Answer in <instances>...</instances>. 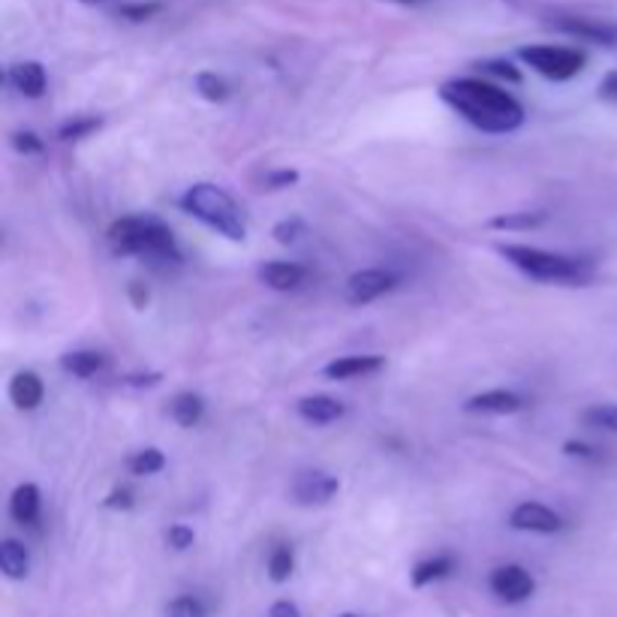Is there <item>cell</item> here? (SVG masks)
<instances>
[{
	"instance_id": "5bb4252c",
	"label": "cell",
	"mask_w": 617,
	"mask_h": 617,
	"mask_svg": "<svg viewBox=\"0 0 617 617\" xmlns=\"http://www.w3.org/2000/svg\"><path fill=\"white\" fill-rule=\"evenodd\" d=\"M386 368V359L383 356H341V359L329 361L322 373L329 377V380H359V377H371V373L383 371Z\"/></svg>"
},
{
	"instance_id": "e575fe53",
	"label": "cell",
	"mask_w": 617,
	"mask_h": 617,
	"mask_svg": "<svg viewBox=\"0 0 617 617\" xmlns=\"http://www.w3.org/2000/svg\"><path fill=\"white\" fill-rule=\"evenodd\" d=\"M103 506L106 509H115V513H129V509L136 506V497H133V491L129 489H115L106 497Z\"/></svg>"
},
{
	"instance_id": "484cf974",
	"label": "cell",
	"mask_w": 617,
	"mask_h": 617,
	"mask_svg": "<svg viewBox=\"0 0 617 617\" xmlns=\"http://www.w3.org/2000/svg\"><path fill=\"white\" fill-rule=\"evenodd\" d=\"M196 94L202 97V100H208V103H226L230 100V85L223 82V78L218 76V73H199L196 76Z\"/></svg>"
},
{
	"instance_id": "4316f807",
	"label": "cell",
	"mask_w": 617,
	"mask_h": 617,
	"mask_svg": "<svg viewBox=\"0 0 617 617\" xmlns=\"http://www.w3.org/2000/svg\"><path fill=\"white\" fill-rule=\"evenodd\" d=\"M293 569H296V554L289 545H277L269 557V579L274 584H283V581H289L293 576Z\"/></svg>"
},
{
	"instance_id": "74e56055",
	"label": "cell",
	"mask_w": 617,
	"mask_h": 617,
	"mask_svg": "<svg viewBox=\"0 0 617 617\" xmlns=\"http://www.w3.org/2000/svg\"><path fill=\"white\" fill-rule=\"evenodd\" d=\"M564 452L569 455V458H584V461H588V458H593V452L596 449L588 446V443H581V440H566Z\"/></svg>"
},
{
	"instance_id": "6da1fadb",
	"label": "cell",
	"mask_w": 617,
	"mask_h": 617,
	"mask_svg": "<svg viewBox=\"0 0 617 617\" xmlns=\"http://www.w3.org/2000/svg\"><path fill=\"white\" fill-rule=\"evenodd\" d=\"M440 100L452 112H458L467 124L491 136H506L525 124V106L513 94L482 78H452L440 88Z\"/></svg>"
},
{
	"instance_id": "ab89813d",
	"label": "cell",
	"mask_w": 617,
	"mask_h": 617,
	"mask_svg": "<svg viewBox=\"0 0 617 617\" xmlns=\"http://www.w3.org/2000/svg\"><path fill=\"white\" fill-rule=\"evenodd\" d=\"M124 383H129V386H157V383H160V373H145V377H127Z\"/></svg>"
},
{
	"instance_id": "d6a6232c",
	"label": "cell",
	"mask_w": 617,
	"mask_h": 617,
	"mask_svg": "<svg viewBox=\"0 0 617 617\" xmlns=\"http://www.w3.org/2000/svg\"><path fill=\"white\" fill-rule=\"evenodd\" d=\"M194 540H196L194 528H187V525H172V528L166 530L169 548H175V552H187V548L194 545Z\"/></svg>"
},
{
	"instance_id": "f35d334b",
	"label": "cell",
	"mask_w": 617,
	"mask_h": 617,
	"mask_svg": "<svg viewBox=\"0 0 617 617\" xmlns=\"http://www.w3.org/2000/svg\"><path fill=\"white\" fill-rule=\"evenodd\" d=\"M269 617H301V612H298V605L293 600H277L269 608Z\"/></svg>"
},
{
	"instance_id": "ac0fdd59",
	"label": "cell",
	"mask_w": 617,
	"mask_h": 617,
	"mask_svg": "<svg viewBox=\"0 0 617 617\" xmlns=\"http://www.w3.org/2000/svg\"><path fill=\"white\" fill-rule=\"evenodd\" d=\"M0 572L7 579L22 581L30 572V554L18 540H3L0 542Z\"/></svg>"
},
{
	"instance_id": "7a4b0ae2",
	"label": "cell",
	"mask_w": 617,
	"mask_h": 617,
	"mask_svg": "<svg viewBox=\"0 0 617 617\" xmlns=\"http://www.w3.org/2000/svg\"><path fill=\"white\" fill-rule=\"evenodd\" d=\"M109 245L118 257H145L155 262H181V247L166 223L151 214L121 218L109 226Z\"/></svg>"
},
{
	"instance_id": "52a82bcc",
	"label": "cell",
	"mask_w": 617,
	"mask_h": 617,
	"mask_svg": "<svg viewBox=\"0 0 617 617\" xmlns=\"http://www.w3.org/2000/svg\"><path fill=\"white\" fill-rule=\"evenodd\" d=\"M552 25L560 34L579 37L593 46L603 49H617V25L615 22H603V18H588V15H554Z\"/></svg>"
},
{
	"instance_id": "f546056e",
	"label": "cell",
	"mask_w": 617,
	"mask_h": 617,
	"mask_svg": "<svg viewBox=\"0 0 617 617\" xmlns=\"http://www.w3.org/2000/svg\"><path fill=\"white\" fill-rule=\"evenodd\" d=\"M169 617H206V608L196 596H175L169 603Z\"/></svg>"
},
{
	"instance_id": "f1b7e54d",
	"label": "cell",
	"mask_w": 617,
	"mask_h": 617,
	"mask_svg": "<svg viewBox=\"0 0 617 617\" xmlns=\"http://www.w3.org/2000/svg\"><path fill=\"white\" fill-rule=\"evenodd\" d=\"M10 141H13L15 151H18V155H25V157L42 155V151H46V141L39 139L34 129H18V133H13V136H10Z\"/></svg>"
},
{
	"instance_id": "ba28073f",
	"label": "cell",
	"mask_w": 617,
	"mask_h": 617,
	"mask_svg": "<svg viewBox=\"0 0 617 617\" xmlns=\"http://www.w3.org/2000/svg\"><path fill=\"white\" fill-rule=\"evenodd\" d=\"M509 528L521 530V533H542V536H552L564 530V518L548 509L545 503L525 501L518 503L509 515Z\"/></svg>"
},
{
	"instance_id": "277c9868",
	"label": "cell",
	"mask_w": 617,
	"mask_h": 617,
	"mask_svg": "<svg viewBox=\"0 0 617 617\" xmlns=\"http://www.w3.org/2000/svg\"><path fill=\"white\" fill-rule=\"evenodd\" d=\"M178 206L184 214H190L199 223H206L208 230H214L223 238H230V242H245L247 238L245 214H242L238 202L220 184L196 181V184H190L181 194Z\"/></svg>"
},
{
	"instance_id": "30bf717a",
	"label": "cell",
	"mask_w": 617,
	"mask_h": 617,
	"mask_svg": "<svg viewBox=\"0 0 617 617\" xmlns=\"http://www.w3.org/2000/svg\"><path fill=\"white\" fill-rule=\"evenodd\" d=\"M395 277L383 269H361L356 274H349L347 281V301L349 305H371L377 298H383L386 293L395 289Z\"/></svg>"
},
{
	"instance_id": "d590c367",
	"label": "cell",
	"mask_w": 617,
	"mask_h": 617,
	"mask_svg": "<svg viewBox=\"0 0 617 617\" xmlns=\"http://www.w3.org/2000/svg\"><path fill=\"white\" fill-rule=\"evenodd\" d=\"M600 100H605V103L617 106V70H612V73H605V78L600 82Z\"/></svg>"
},
{
	"instance_id": "60d3db41",
	"label": "cell",
	"mask_w": 617,
	"mask_h": 617,
	"mask_svg": "<svg viewBox=\"0 0 617 617\" xmlns=\"http://www.w3.org/2000/svg\"><path fill=\"white\" fill-rule=\"evenodd\" d=\"M388 3H400V7H419L424 0H388Z\"/></svg>"
},
{
	"instance_id": "7bdbcfd3",
	"label": "cell",
	"mask_w": 617,
	"mask_h": 617,
	"mask_svg": "<svg viewBox=\"0 0 617 617\" xmlns=\"http://www.w3.org/2000/svg\"><path fill=\"white\" fill-rule=\"evenodd\" d=\"M341 617H359V615H341Z\"/></svg>"
},
{
	"instance_id": "d6986e66",
	"label": "cell",
	"mask_w": 617,
	"mask_h": 617,
	"mask_svg": "<svg viewBox=\"0 0 617 617\" xmlns=\"http://www.w3.org/2000/svg\"><path fill=\"white\" fill-rule=\"evenodd\" d=\"M169 416H172V422L181 424V428H194V424L202 422V416H206V400L199 398L196 392H181L172 398L169 404Z\"/></svg>"
},
{
	"instance_id": "7402d4cb",
	"label": "cell",
	"mask_w": 617,
	"mask_h": 617,
	"mask_svg": "<svg viewBox=\"0 0 617 617\" xmlns=\"http://www.w3.org/2000/svg\"><path fill=\"white\" fill-rule=\"evenodd\" d=\"M548 220L545 211H509V214H501V218H491L489 226L491 230H506V232H525V230H536Z\"/></svg>"
},
{
	"instance_id": "cb8c5ba5",
	"label": "cell",
	"mask_w": 617,
	"mask_h": 617,
	"mask_svg": "<svg viewBox=\"0 0 617 617\" xmlns=\"http://www.w3.org/2000/svg\"><path fill=\"white\" fill-rule=\"evenodd\" d=\"M127 467L133 477H155V473H160V470L166 467V455L155 449V446H151V449H139L129 455Z\"/></svg>"
},
{
	"instance_id": "4dcf8cb0",
	"label": "cell",
	"mask_w": 617,
	"mask_h": 617,
	"mask_svg": "<svg viewBox=\"0 0 617 617\" xmlns=\"http://www.w3.org/2000/svg\"><path fill=\"white\" fill-rule=\"evenodd\" d=\"M477 66L482 73H489V76L506 78V82H513V85H521V70L509 64V61H482V64Z\"/></svg>"
},
{
	"instance_id": "8fae6325",
	"label": "cell",
	"mask_w": 617,
	"mask_h": 617,
	"mask_svg": "<svg viewBox=\"0 0 617 617\" xmlns=\"http://www.w3.org/2000/svg\"><path fill=\"white\" fill-rule=\"evenodd\" d=\"M521 407H525L521 395L506 392V388H491V392L464 400V412H470V416H513Z\"/></svg>"
},
{
	"instance_id": "4fadbf2b",
	"label": "cell",
	"mask_w": 617,
	"mask_h": 617,
	"mask_svg": "<svg viewBox=\"0 0 617 617\" xmlns=\"http://www.w3.org/2000/svg\"><path fill=\"white\" fill-rule=\"evenodd\" d=\"M7 82L13 85L22 97L27 100H39L46 88H49V76H46V66L39 61H18V64L10 66L7 73Z\"/></svg>"
},
{
	"instance_id": "7c38bea8",
	"label": "cell",
	"mask_w": 617,
	"mask_h": 617,
	"mask_svg": "<svg viewBox=\"0 0 617 617\" xmlns=\"http://www.w3.org/2000/svg\"><path fill=\"white\" fill-rule=\"evenodd\" d=\"M259 281L266 283L274 293H293L301 283L308 281V269L298 266V262H286V259H274V262H266L259 266Z\"/></svg>"
},
{
	"instance_id": "83f0119b",
	"label": "cell",
	"mask_w": 617,
	"mask_h": 617,
	"mask_svg": "<svg viewBox=\"0 0 617 617\" xmlns=\"http://www.w3.org/2000/svg\"><path fill=\"white\" fill-rule=\"evenodd\" d=\"M305 220L301 218H289V220H281V223H274V230H271V235H274V242L277 245H296L298 238L305 235Z\"/></svg>"
},
{
	"instance_id": "b9f144b4",
	"label": "cell",
	"mask_w": 617,
	"mask_h": 617,
	"mask_svg": "<svg viewBox=\"0 0 617 617\" xmlns=\"http://www.w3.org/2000/svg\"><path fill=\"white\" fill-rule=\"evenodd\" d=\"M78 3H85V7H103L109 0H78Z\"/></svg>"
},
{
	"instance_id": "e0dca14e",
	"label": "cell",
	"mask_w": 617,
	"mask_h": 617,
	"mask_svg": "<svg viewBox=\"0 0 617 617\" xmlns=\"http://www.w3.org/2000/svg\"><path fill=\"white\" fill-rule=\"evenodd\" d=\"M39 506H42V497H39V489L34 482L18 485L10 497V515L18 525H34L39 518Z\"/></svg>"
},
{
	"instance_id": "d4e9b609",
	"label": "cell",
	"mask_w": 617,
	"mask_h": 617,
	"mask_svg": "<svg viewBox=\"0 0 617 617\" xmlns=\"http://www.w3.org/2000/svg\"><path fill=\"white\" fill-rule=\"evenodd\" d=\"M581 422L593 431H608L617 434V404H593L581 412Z\"/></svg>"
},
{
	"instance_id": "2e32d148",
	"label": "cell",
	"mask_w": 617,
	"mask_h": 617,
	"mask_svg": "<svg viewBox=\"0 0 617 617\" xmlns=\"http://www.w3.org/2000/svg\"><path fill=\"white\" fill-rule=\"evenodd\" d=\"M42 398H46V386H42V380L34 371H18L10 380V400L18 410H37Z\"/></svg>"
},
{
	"instance_id": "8d00e7d4",
	"label": "cell",
	"mask_w": 617,
	"mask_h": 617,
	"mask_svg": "<svg viewBox=\"0 0 617 617\" xmlns=\"http://www.w3.org/2000/svg\"><path fill=\"white\" fill-rule=\"evenodd\" d=\"M127 293H129V301H133V305H136V308H145V305H148V301H151V293H148V286H145V283L141 281H133L127 286Z\"/></svg>"
},
{
	"instance_id": "1f68e13d",
	"label": "cell",
	"mask_w": 617,
	"mask_h": 617,
	"mask_svg": "<svg viewBox=\"0 0 617 617\" xmlns=\"http://www.w3.org/2000/svg\"><path fill=\"white\" fill-rule=\"evenodd\" d=\"M160 10H163L160 3H127V7H121V10H118V15H121V18H127V22H136V25H139V22H148V18H155Z\"/></svg>"
},
{
	"instance_id": "836d02e7",
	"label": "cell",
	"mask_w": 617,
	"mask_h": 617,
	"mask_svg": "<svg viewBox=\"0 0 617 617\" xmlns=\"http://www.w3.org/2000/svg\"><path fill=\"white\" fill-rule=\"evenodd\" d=\"M298 175L296 169H271L269 175H266V190H286V187H293L298 184Z\"/></svg>"
},
{
	"instance_id": "603a6c76",
	"label": "cell",
	"mask_w": 617,
	"mask_h": 617,
	"mask_svg": "<svg viewBox=\"0 0 617 617\" xmlns=\"http://www.w3.org/2000/svg\"><path fill=\"white\" fill-rule=\"evenodd\" d=\"M100 127H103V118L100 115H73L70 121H64V124L58 127V139L61 141L88 139L90 133H97Z\"/></svg>"
},
{
	"instance_id": "ffe728a7",
	"label": "cell",
	"mask_w": 617,
	"mask_h": 617,
	"mask_svg": "<svg viewBox=\"0 0 617 617\" xmlns=\"http://www.w3.org/2000/svg\"><path fill=\"white\" fill-rule=\"evenodd\" d=\"M103 353H97V349H73V353H64L61 356V368L66 373H73L78 380H88L94 373L103 371Z\"/></svg>"
},
{
	"instance_id": "9c48e42d",
	"label": "cell",
	"mask_w": 617,
	"mask_h": 617,
	"mask_svg": "<svg viewBox=\"0 0 617 617\" xmlns=\"http://www.w3.org/2000/svg\"><path fill=\"white\" fill-rule=\"evenodd\" d=\"M341 489V482L325 470H301L293 479V501L298 506H325Z\"/></svg>"
},
{
	"instance_id": "9a60e30c",
	"label": "cell",
	"mask_w": 617,
	"mask_h": 617,
	"mask_svg": "<svg viewBox=\"0 0 617 617\" xmlns=\"http://www.w3.org/2000/svg\"><path fill=\"white\" fill-rule=\"evenodd\" d=\"M296 412L310 424H332L344 419L347 407L337 398H329V395H308V398L298 400Z\"/></svg>"
},
{
	"instance_id": "44dd1931",
	"label": "cell",
	"mask_w": 617,
	"mask_h": 617,
	"mask_svg": "<svg viewBox=\"0 0 617 617\" xmlns=\"http://www.w3.org/2000/svg\"><path fill=\"white\" fill-rule=\"evenodd\" d=\"M452 569H455V560H452L449 554H437L431 560H422V564L412 566V588H428L434 581H443L446 576H452Z\"/></svg>"
},
{
	"instance_id": "3957f363",
	"label": "cell",
	"mask_w": 617,
	"mask_h": 617,
	"mask_svg": "<svg viewBox=\"0 0 617 617\" xmlns=\"http://www.w3.org/2000/svg\"><path fill=\"white\" fill-rule=\"evenodd\" d=\"M497 254L521 274H528V277L540 283L584 286V283H591L596 277L593 259L584 257H566V254H552V250L530 245H497Z\"/></svg>"
},
{
	"instance_id": "5b68a950",
	"label": "cell",
	"mask_w": 617,
	"mask_h": 617,
	"mask_svg": "<svg viewBox=\"0 0 617 617\" xmlns=\"http://www.w3.org/2000/svg\"><path fill=\"white\" fill-rule=\"evenodd\" d=\"M518 58L552 82H569L588 64V54L579 49H566V46H525L518 49Z\"/></svg>"
},
{
	"instance_id": "8992f818",
	"label": "cell",
	"mask_w": 617,
	"mask_h": 617,
	"mask_svg": "<svg viewBox=\"0 0 617 617\" xmlns=\"http://www.w3.org/2000/svg\"><path fill=\"white\" fill-rule=\"evenodd\" d=\"M489 588H491V593L501 600V603L518 605L533 596V591H536V581H533V576H530L525 566L506 564V566H497V569L491 572Z\"/></svg>"
}]
</instances>
